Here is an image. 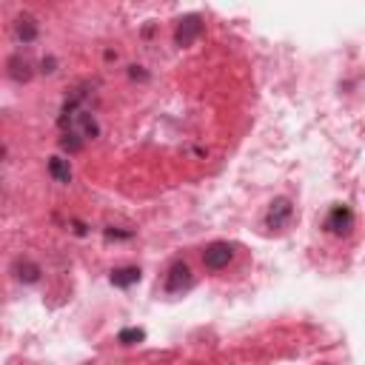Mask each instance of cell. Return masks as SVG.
Segmentation results:
<instances>
[{
	"label": "cell",
	"mask_w": 365,
	"mask_h": 365,
	"mask_svg": "<svg viewBox=\"0 0 365 365\" xmlns=\"http://www.w3.org/2000/svg\"><path fill=\"white\" fill-rule=\"evenodd\" d=\"M232 260H234V245H228V243H211L203 252V263L211 272H220V268H225Z\"/></svg>",
	"instance_id": "cell-1"
},
{
	"label": "cell",
	"mask_w": 365,
	"mask_h": 365,
	"mask_svg": "<svg viewBox=\"0 0 365 365\" xmlns=\"http://www.w3.org/2000/svg\"><path fill=\"white\" fill-rule=\"evenodd\" d=\"M325 228H329L331 234H337V237L351 234V228H354V214H351V208H349V206H334L331 214H329V220H325Z\"/></svg>",
	"instance_id": "cell-2"
},
{
	"label": "cell",
	"mask_w": 365,
	"mask_h": 365,
	"mask_svg": "<svg viewBox=\"0 0 365 365\" xmlns=\"http://www.w3.org/2000/svg\"><path fill=\"white\" fill-rule=\"evenodd\" d=\"M291 214H294L291 200H288V197H277L272 206H268L265 225H268V228H285L288 223H291Z\"/></svg>",
	"instance_id": "cell-3"
},
{
	"label": "cell",
	"mask_w": 365,
	"mask_h": 365,
	"mask_svg": "<svg viewBox=\"0 0 365 365\" xmlns=\"http://www.w3.org/2000/svg\"><path fill=\"white\" fill-rule=\"evenodd\" d=\"M188 285H191V268L183 260L171 263L168 274H166V291L177 294V291H183V288H188Z\"/></svg>",
	"instance_id": "cell-4"
},
{
	"label": "cell",
	"mask_w": 365,
	"mask_h": 365,
	"mask_svg": "<svg viewBox=\"0 0 365 365\" xmlns=\"http://www.w3.org/2000/svg\"><path fill=\"white\" fill-rule=\"evenodd\" d=\"M200 34H203V21H200V14H188V17H183V21H180L175 41H177V46H191Z\"/></svg>",
	"instance_id": "cell-5"
},
{
	"label": "cell",
	"mask_w": 365,
	"mask_h": 365,
	"mask_svg": "<svg viewBox=\"0 0 365 365\" xmlns=\"http://www.w3.org/2000/svg\"><path fill=\"white\" fill-rule=\"evenodd\" d=\"M140 268L137 265H120V268H114L111 272V285H118V288H129V285H134V283H140Z\"/></svg>",
	"instance_id": "cell-6"
},
{
	"label": "cell",
	"mask_w": 365,
	"mask_h": 365,
	"mask_svg": "<svg viewBox=\"0 0 365 365\" xmlns=\"http://www.w3.org/2000/svg\"><path fill=\"white\" fill-rule=\"evenodd\" d=\"M14 277L21 283H37L41 280V265H34L32 260H17L14 263Z\"/></svg>",
	"instance_id": "cell-7"
},
{
	"label": "cell",
	"mask_w": 365,
	"mask_h": 365,
	"mask_svg": "<svg viewBox=\"0 0 365 365\" xmlns=\"http://www.w3.org/2000/svg\"><path fill=\"white\" fill-rule=\"evenodd\" d=\"M9 74H12V80H17V83H26V80L32 78V66H29V60H26V57L14 54L12 60H9Z\"/></svg>",
	"instance_id": "cell-8"
},
{
	"label": "cell",
	"mask_w": 365,
	"mask_h": 365,
	"mask_svg": "<svg viewBox=\"0 0 365 365\" xmlns=\"http://www.w3.org/2000/svg\"><path fill=\"white\" fill-rule=\"evenodd\" d=\"M49 175L54 177V183H71V166H69V160H63V157H52L49 160Z\"/></svg>",
	"instance_id": "cell-9"
},
{
	"label": "cell",
	"mask_w": 365,
	"mask_h": 365,
	"mask_svg": "<svg viewBox=\"0 0 365 365\" xmlns=\"http://www.w3.org/2000/svg\"><path fill=\"white\" fill-rule=\"evenodd\" d=\"M17 37H21L23 43H32L34 37H37V23H34V17L29 14H21L17 17Z\"/></svg>",
	"instance_id": "cell-10"
},
{
	"label": "cell",
	"mask_w": 365,
	"mask_h": 365,
	"mask_svg": "<svg viewBox=\"0 0 365 365\" xmlns=\"http://www.w3.org/2000/svg\"><path fill=\"white\" fill-rule=\"evenodd\" d=\"M143 340H146V331L143 329H123L118 334V342H123V345H137Z\"/></svg>",
	"instance_id": "cell-11"
},
{
	"label": "cell",
	"mask_w": 365,
	"mask_h": 365,
	"mask_svg": "<svg viewBox=\"0 0 365 365\" xmlns=\"http://www.w3.org/2000/svg\"><path fill=\"white\" fill-rule=\"evenodd\" d=\"M320 365H329V362H320Z\"/></svg>",
	"instance_id": "cell-12"
}]
</instances>
